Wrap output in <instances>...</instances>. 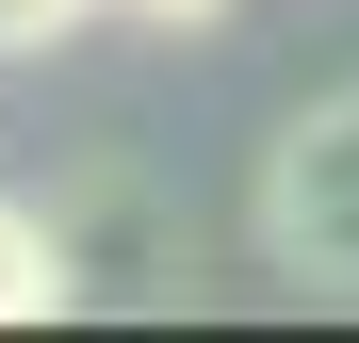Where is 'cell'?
I'll use <instances>...</instances> for the list:
<instances>
[{"mask_svg":"<svg viewBox=\"0 0 359 343\" xmlns=\"http://www.w3.org/2000/svg\"><path fill=\"white\" fill-rule=\"evenodd\" d=\"M66 295H82V246H66V229H33L17 196H0V327H49Z\"/></svg>","mask_w":359,"mask_h":343,"instance_id":"2","label":"cell"},{"mask_svg":"<svg viewBox=\"0 0 359 343\" xmlns=\"http://www.w3.org/2000/svg\"><path fill=\"white\" fill-rule=\"evenodd\" d=\"M114 17H147V33H212L229 0H114Z\"/></svg>","mask_w":359,"mask_h":343,"instance_id":"4","label":"cell"},{"mask_svg":"<svg viewBox=\"0 0 359 343\" xmlns=\"http://www.w3.org/2000/svg\"><path fill=\"white\" fill-rule=\"evenodd\" d=\"M262 262L311 295H359V98H311L262 147Z\"/></svg>","mask_w":359,"mask_h":343,"instance_id":"1","label":"cell"},{"mask_svg":"<svg viewBox=\"0 0 359 343\" xmlns=\"http://www.w3.org/2000/svg\"><path fill=\"white\" fill-rule=\"evenodd\" d=\"M82 17H114V0H0V66H33V49H66Z\"/></svg>","mask_w":359,"mask_h":343,"instance_id":"3","label":"cell"}]
</instances>
